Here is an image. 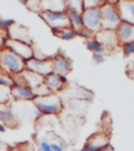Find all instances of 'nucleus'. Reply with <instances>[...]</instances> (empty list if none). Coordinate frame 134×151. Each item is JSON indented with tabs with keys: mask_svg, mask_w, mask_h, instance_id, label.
<instances>
[{
	"mask_svg": "<svg viewBox=\"0 0 134 151\" xmlns=\"http://www.w3.org/2000/svg\"><path fill=\"white\" fill-rule=\"evenodd\" d=\"M0 64L1 68L11 76L19 75L26 69L25 61L6 47L0 50Z\"/></svg>",
	"mask_w": 134,
	"mask_h": 151,
	"instance_id": "nucleus-1",
	"label": "nucleus"
},
{
	"mask_svg": "<svg viewBox=\"0 0 134 151\" xmlns=\"http://www.w3.org/2000/svg\"><path fill=\"white\" fill-rule=\"evenodd\" d=\"M33 103L38 111L43 114H59L63 110L62 100L57 93L36 98Z\"/></svg>",
	"mask_w": 134,
	"mask_h": 151,
	"instance_id": "nucleus-2",
	"label": "nucleus"
},
{
	"mask_svg": "<svg viewBox=\"0 0 134 151\" xmlns=\"http://www.w3.org/2000/svg\"><path fill=\"white\" fill-rule=\"evenodd\" d=\"M116 2L105 1V3L101 6L103 29L116 31V28L123 22L122 18H120V12H118V5H116Z\"/></svg>",
	"mask_w": 134,
	"mask_h": 151,
	"instance_id": "nucleus-3",
	"label": "nucleus"
},
{
	"mask_svg": "<svg viewBox=\"0 0 134 151\" xmlns=\"http://www.w3.org/2000/svg\"><path fill=\"white\" fill-rule=\"evenodd\" d=\"M39 15H40V17L44 20L45 23L49 26L52 29L71 27L70 20H69L67 12H50V11H44V12H41Z\"/></svg>",
	"mask_w": 134,
	"mask_h": 151,
	"instance_id": "nucleus-4",
	"label": "nucleus"
},
{
	"mask_svg": "<svg viewBox=\"0 0 134 151\" xmlns=\"http://www.w3.org/2000/svg\"><path fill=\"white\" fill-rule=\"evenodd\" d=\"M83 16V23L84 27L89 29L94 35L103 29V24H102V11L101 7H95V9H85L82 14Z\"/></svg>",
	"mask_w": 134,
	"mask_h": 151,
	"instance_id": "nucleus-5",
	"label": "nucleus"
},
{
	"mask_svg": "<svg viewBox=\"0 0 134 151\" xmlns=\"http://www.w3.org/2000/svg\"><path fill=\"white\" fill-rule=\"evenodd\" d=\"M25 64L26 69L42 76L44 78L46 76L54 73V69H52V58L47 57L44 59H38V58L34 57L33 59L26 61Z\"/></svg>",
	"mask_w": 134,
	"mask_h": 151,
	"instance_id": "nucleus-6",
	"label": "nucleus"
},
{
	"mask_svg": "<svg viewBox=\"0 0 134 151\" xmlns=\"http://www.w3.org/2000/svg\"><path fill=\"white\" fill-rule=\"evenodd\" d=\"M5 47L9 48V50H12L16 55H18L25 62L33 59L34 57H35V50H34L33 46L31 44L22 42V41L7 39L6 43H5Z\"/></svg>",
	"mask_w": 134,
	"mask_h": 151,
	"instance_id": "nucleus-7",
	"label": "nucleus"
},
{
	"mask_svg": "<svg viewBox=\"0 0 134 151\" xmlns=\"http://www.w3.org/2000/svg\"><path fill=\"white\" fill-rule=\"evenodd\" d=\"M110 137L105 132H97L89 137L81 151H99L100 149L108 146Z\"/></svg>",
	"mask_w": 134,
	"mask_h": 151,
	"instance_id": "nucleus-8",
	"label": "nucleus"
},
{
	"mask_svg": "<svg viewBox=\"0 0 134 151\" xmlns=\"http://www.w3.org/2000/svg\"><path fill=\"white\" fill-rule=\"evenodd\" d=\"M52 69L54 73L66 77L72 69V61L64 54H57L52 57Z\"/></svg>",
	"mask_w": 134,
	"mask_h": 151,
	"instance_id": "nucleus-9",
	"label": "nucleus"
},
{
	"mask_svg": "<svg viewBox=\"0 0 134 151\" xmlns=\"http://www.w3.org/2000/svg\"><path fill=\"white\" fill-rule=\"evenodd\" d=\"M94 38L99 41L101 44H103L107 50H110L115 48L120 45L118 43V36H116L115 31H109V29H102L99 33L94 35Z\"/></svg>",
	"mask_w": 134,
	"mask_h": 151,
	"instance_id": "nucleus-10",
	"label": "nucleus"
},
{
	"mask_svg": "<svg viewBox=\"0 0 134 151\" xmlns=\"http://www.w3.org/2000/svg\"><path fill=\"white\" fill-rule=\"evenodd\" d=\"M44 84L46 85V87L50 90L52 93H57L65 88V86L67 85V79L66 77L52 73L45 77Z\"/></svg>",
	"mask_w": 134,
	"mask_h": 151,
	"instance_id": "nucleus-11",
	"label": "nucleus"
},
{
	"mask_svg": "<svg viewBox=\"0 0 134 151\" xmlns=\"http://www.w3.org/2000/svg\"><path fill=\"white\" fill-rule=\"evenodd\" d=\"M7 36L9 39H13V40L17 41H22L25 42L27 44L32 45V39L31 36L28 34V29L26 27H24L21 24H18L15 22L7 31Z\"/></svg>",
	"mask_w": 134,
	"mask_h": 151,
	"instance_id": "nucleus-12",
	"label": "nucleus"
},
{
	"mask_svg": "<svg viewBox=\"0 0 134 151\" xmlns=\"http://www.w3.org/2000/svg\"><path fill=\"white\" fill-rule=\"evenodd\" d=\"M0 122L5 127H17L18 121L11 104H0Z\"/></svg>",
	"mask_w": 134,
	"mask_h": 151,
	"instance_id": "nucleus-13",
	"label": "nucleus"
},
{
	"mask_svg": "<svg viewBox=\"0 0 134 151\" xmlns=\"http://www.w3.org/2000/svg\"><path fill=\"white\" fill-rule=\"evenodd\" d=\"M115 32L120 46L127 43L134 42V25L127 22H122Z\"/></svg>",
	"mask_w": 134,
	"mask_h": 151,
	"instance_id": "nucleus-14",
	"label": "nucleus"
},
{
	"mask_svg": "<svg viewBox=\"0 0 134 151\" xmlns=\"http://www.w3.org/2000/svg\"><path fill=\"white\" fill-rule=\"evenodd\" d=\"M116 5H118L122 21L134 25V1L120 0L116 2Z\"/></svg>",
	"mask_w": 134,
	"mask_h": 151,
	"instance_id": "nucleus-15",
	"label": "nucleus"
},
{
	"mask_svg": "<svg viewBox=\"0 0 134 151\" xmlns=\"http://www.w3.org/2000/svg\"><path fill=\"white\" fill-rule=\"evenodd\" d=\"M12 97L15 101H34L36 99L32 88L17 84L12 87Z\"/></svg>",
	"mask_w": 134,
	"mask_h": 151,
	"instance_id": "nucleus-16",
	"label": "nucleus"
},
{
	"mask_svg": "<svg viewBox=\"0 0 134 151\" xmlns=\"http://www.w3.org/2000/svg\"><path fill=\"white\" fill-rule=\"evenodd\" d=\"M66 1H41V12L50 11V12H66Z\"/></svg>",
	"mask_w": 134,
	"mask_h": 151,
	"instance_id": "nucleus-17",
	"label": "nucleus"
},
{
	"mask_svg": "<svg viewBox=\"0 0 134 151\" xmlns=\"http://www.w3.org/2000/svg\"><path fill=\"white\" fill-rule=\"evenodd\" d=\"M67 15L69 17V20H70L71 27L77 32H80L83 27H84V23H83V16L81 13L75 12V11H71V9H67Z\"/></svg>",
	"mask_w": 134,
	"mask_h": 151,
	"instance_id": "nucleus-18",
	"label": "nucleus"
},
{
	"mask_svg": "<svg viewBox=\"0 0 134 151\" xmlns=\"http://www.w3.org/2000/svg\"><path fill=\"white\" fill-rule=\"evenodd\" d=\"M52 32L54 34V36L60 38L62 40H72L73 38L78 36L77 32L72 27L56 28V29H52Z\"/></svg>",
	"mask_w": 134,
	"mask_h": 151,
	"instance_id": "nucleus-19",
	"label": "nucleus"
},
{
	"mask_svg": "<svg viewBox=\"0 0 134 151\" xmlns=\"http://www.w3.org/2000/svg\"><path fill=\"white\" fill-rule=\"evenodd\" d=\"M85 45H86V47H87L88 50H89L92 54L104 55V54H106V52L108 50L106 47L104 46L103 44H101V43H100L95 38L85 40Z\"/></svg>",
	"mask_w": 134,
	"mask_h": 151,
	"instance_id": "nucleus-20",
	"label": "nucleus"
},
{
	"mask_svg": "<svg viewBox=\"0 0 134 151\" xmlns=\"http://www.w3.org/2000/svg\"><path fill=\"white\" fill-rule=\"evenodd\" d=\"M12 99V88L0 85V104H9Z\"/></svg>",
	"mask_w": 134,
	"mask_h": 151,
	"instance_id": "nucleus-21",
	"label": "nucleus"
},
{
	"mask_svg": "<svg viewBox=\"0 0 134 151\" xmlns=\"http://www.w3.org/2000/svg\"><path fill=\"white\" fill-rule=\"evenodd\" d=\"M0 85H3V86H7V87L12 88L15 85V82L13 80L12 76L7 73L3 69H0Z\"/></svg>",
	"mask_w": 134,
	"mask_h": 151,
	"instance_id": "nucleus-22",
	"label": "nucleus"
},
{
	"mask_svg": "<svg viewBox=\"0 0 134 151\" xmlns=\"http://www.w3.org/2000/svg\"><path fill=\"white\" fill-rule=\"evenodd\" d=\"M66 7H67V9H71V11L81 13V14H83V12H84L83 1H78V0H75V1H66Z\"/></svg>",
	"mask_w": 134,
	"mask_h": 151,
	"instance_id": "nucleus-23",
	"label": "nucleus"
},
{
	"mask_svg": "<svg viewBox=\"0 0 134 151\" xmlns=\"http://www.w3.org/2000/svg\"><path fill=\"white\" fill-rule=\"evenodd\" d=\"M15 23V21L13 19H5L3 17L0 16V31L7 32L9 28Z\"/></svg>",
	"mask_w": 134,
	"mask_h": 151,
	"instance_id": "nucleus-24",
	"label": "nucleus"
},
{
	"mask_svg": "<svg viewBox=\"0 0 134 151\" xmlns=\"http://www.w3.org/2000/svg\"><path fill=\"white\" fill-rule=\"evenodd\" d=\"M29 11H34V12L40 14L41 13V1H29V2H24Z\"/></svg>",
	"mask_w": 134,
	"mask_h": 151,
	"instance_id": "nucleus-25",
	"label": "nucleus"
},
{
	"mask_svg": "<svg viewBox=\"0 0 134 151\" xmlns=\"http://www.w3.org/2000/svg\"><path fill=\"white\" fill-rule=\"evenodd\" d=\"M123 52H124V56L125 57H130L131 55L134 54V42H130L127 44L122 45Z\"/></svg>",
	"mask_w": 134,
	"mask_h": 151,
	"instance_id": "nucleus-26",
	"label": "nucleus"
},
{
	"mask_svg": "<svg viewBox=\"0 0 134 151\" xmlns=\"http://www.w3.org/2000/svg\"><path fill=\"white\" fill-rule=\"evenodd\" d=\"M78 36L85 38V40H88V39H92L94 38V34L91 33L89 29H87L86 27H83L80 32H78Z\"/></svg>",
	"mask_w": 134,
	"mask_h": 151,
	"instance_id": "nucleus-27",
	"label": "nucleus"
},
{
	"mask_svg": "<svg viewBox=\"0 0 134 151\" xmlns=\"http://www.w3.org/2000/svg\"><path fill=\"white\" fill-rule=\"evenodd\" d=\"M38 147H39V151H52V144H49L47 141H40L38 143Z\"/></svg>",
	"mask_w": 134,
	"mask_h": 151,
	"instance_id": "nucleus-28",
	"label": "nucleus"
},
{
	"mask_svg": "<svg viewBox=\"0 0 134 151\" xmlns=\"http://www.w3.org/2000/svg\"><path fill=\"white\" fill-rule=\"evenodd\" d=\"M7 39H9L7 32L0 31V50H3V48L5 47V43H6Z\"/></svg>",
	"mask_w": 134,
	"mask_h": 151,
	"instance_id": "nucleus-29",
	"label": "nucleus"
},
{
	"mask_svg": "<svg viewBox=\"0 0 134 151\" xmlns=\"http://www.w3.org/2000/svg\"><path fill=\"white\" fill-rule=\"evenodd\" d=\"M66 145L63 143H60V144H58V143H52V151H64V149H65Z\"/></svg>",
	"mask_w": 134,
	"mask_h": 151,
	"instance_id": "nucleus-30",
	"label": "nucleus"
},
{
	"mask_svg": "<svg viewBox=\"0 0 134 151\" xmlns=\"http://www.w3.org/2000/svg\"><path fill=\"white\" fill-rule=\"evenodd\" d=\"M92 58H93L94 62L97 64H101L105 62V57L104 55H100V54H92Z\"/></svg>",
	"mask_w": 134,
	"mask_h": 151,
	"instance_id": "nucleus-31",
	"label": "nucleus"
},
{
	"mask_svg": "<svg viewBox=\"0 0 134 151\" xmlns=\"http://www.w3.org/2000/svg\"><path fill=\"white\" fill-rule=\"evenodd\" d=\"M0 151H11V147L6 143L0 141Z\"/></svg>",
	"mask_w": 134,
	"mask_h": 151,
	"instance_id": "nucleus-32",
	"label": "nucleus"
},
{
	"mask_svg": "<svg viewBox=\"0 0 134 151\" xmlns=\"http://www.w3.org/2000/svg\"><path fill=\"white\" fill-rule=\"evenodd\" d=\"M99 151H114V149H113V147L111 146V145H108V146L104 147V148L100 149Z\"/></svg>",
	"mask_w": 134,
	"mask_h": 151,
	"instance_id": "nucleus-33",
	"label": "nucleus"
},
{
	"mask_svg": "<svg viewBox=\"0 0 134 151\" xmlns=\"http://www.w3.org/2000/svg\"><path fill=\"white\" fill-rule=\"evenodd\" d=\"M4 131H5V126L0 122V132H4Z\"/></svg>",
	"mask_w": 134,
	"mask_h": 151,
	"instance_id": "nucleus-34",
	"label": "nucleus"
},
{
	"mask_svg": "<svg viewBox=\"0 0 134 151\" xmlns=\"http://www.w3.org/2000/svg\"><path fill=\"white\" fill-rule=\"evenodd\" d=\"M0 69H2V68H1V64H0Z\"/></svg>",
	"mask_w": 134,
	"mask_h": 151,
	"instance_id": "nucleus-35",
	"label": "nucleus"
}]
</instances>
